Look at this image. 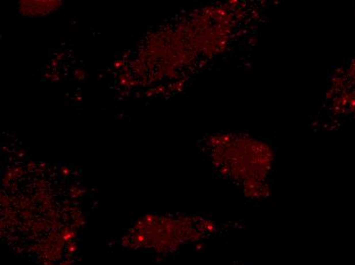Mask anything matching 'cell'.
I'll list each match as a JSON object with an SVG mask.
<instances>
[{
  "mask_svg": "<svg viewBox=\"0 0 355 265\" xmlns=\"http://www.w3.org/2000/svg\"><path fill=\"white\" fill-rule=\"evenodd\" d=\"M226 175L251 201L262 200L270 193L276 168V148L268 138L252 134H233L224 143Z\"/></svg>",
  "mask_w": 355,
  "mask_h": 265,
  "instance_id": "1",
  "label": "cell"
}]
</instances>
